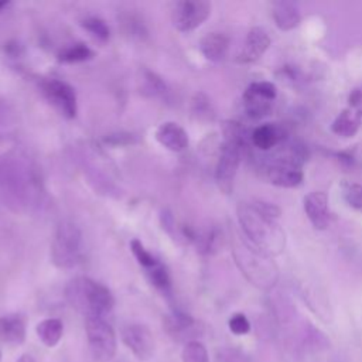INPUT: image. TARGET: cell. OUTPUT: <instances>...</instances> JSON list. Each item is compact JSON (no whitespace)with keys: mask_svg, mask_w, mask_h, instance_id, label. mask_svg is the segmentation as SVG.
I'll list each match as a JSON object with an SVG mask.
<instances>
[{"mask_svg":"<svg viewBox=\"0 0 362 362\" xmlns=\"http://www.w3.org/2000/svg\"><path fill=\"white\" fill-rule=\"evenodd\" d=\"M280 209L270 204L257 201L255 204H242L238 208V218L246 236L263 252L281 249L283 233L276 223Z\"/></svg>","mask_w":362,"mask_h":362,"instance_id":"6da1fadb","label":"cell"},{"mask_svg":"<svg viewBox=\"0 0 362 362\" xmlns=\"http://www.w3.org/2000/svg\"><path fill=\"white\" fill-rule=\"evenodd\" d=\"M34 177L18 157H0V197L13 211L24 209L33 195Z\"/></svg>","mask_w":362,"mask_h":362,"instance_id":"7a4b0ae2","label":"cell"},{"mask_svg":"<svg viewBox=\"0 0 362 362\" xmlns=\"http://www.w3.org/2000/svg\"><path fill=\"white\" fill-rule=\"evenodd\" d=\"M65 298L69 305L82 313L85 318H105L115 305L110 290L89 277L72 279L65 287Z\"/></svg>","mask_w":362,"mask_h":362,"instance_id":"3957f363","label":"cell"},{"mask_svg":"<svg viewBox=\"0 0 362 362\" xmlns=\"http://www.w3.org/2000/svg\"><path fill=\"white\" fill-rule=\"evenodd\" d=\"M82 233L71 221H62L55 230L51 243L52 263L59 269H72L81 259Z\"/></svg>","mask_w":362,"mask_h":362,"instance_id":"277c9868","label":"cell"},{"mask_svg":"<svg viewBox=\"0 0 362 362\" xmlns=\"http://www.w3.org/2000/svg\"><path fill=\"white\" fill-rule=\"evenodd\" d=\"M85 331L92 356L99 362H110L116 355V334L106 318H85Z\"/></svg>","mask_w":362,"mask_h":362,"instance_id":"5b68a950","label":"cell"},{"mask_svg":"<svg viewBox=\"0 0 362 362\" xmlns=\"http://www.w3.org/2000/svg\"><path fill=\"white\" fill-rule=\"evenodd\" d=\"M240 153L242 141L225 140L221 146V153L215 168V180L219 189L225 194H229L233 188V181L240 163Z\"/></svg>","mask_w":362,"mask_h":362,"instance_id":"8992f818","label":"cell"},{"mask_svg":"<svg viewBox=\"0 0 362 362\" xmlns=\"http://www.w3.org/2000/svg\"><path fill=\"white\" fill-rule=\"evenodd\" d=\"M211 14V3L205 0L177 1L171 10L173 25L180 31H191L199 27Z\"/></svg>","mask_w":362,"mask_h":362,"instance_id":"52a82bcc","label":"cell"},{"mask_svg":"<svg viewBox=\"0 0 362 362\" xmlns=\"http://www.w3.org/2000/svg\"><path fill=\"white\" fill-rule=\"evenodd\" d=\"M45 99L65 117L72 119L76 115V95L74 88L59 79H44L40 83Z\"/></svg>","mask_w":362,"mask_h":362,"instance_id":"ba28073f","label":"cell"},{"mask_svg":"<svg viewBox=\"0 0 362 362\" xmlns=\"http://www.w3.org/2000/svg\"><path fill=\"white\" fill-rule=\"evenodd\" d=\"M122 341L139 361H148L156 352L151 331L143 324H130L122 329Z\"/></svg>","mask_w":362,"mask_h":362,"instance_id":"9c48e42d","label":"cell"},{"mask_svg":"<svg viewBox=\"0 0 362 362\" xmlns=\"http://www.w3.org/2000/svg\"><path fill=\"white\" fill-rule=\"evenodd\" d=\"M267 177L273 185L293 188L301 184L304 174L301 164L287 156L272 163V165L267 168Z\"/></svg>","mask_w":362,"mask_h":362,"instance_id":"30bf717a","label":"cell"},{"mask_svg":"<svg viewBox=\"0 0 362 362\" xmlns=\"http://www.w3.org/2000/svg\"><path fill=\"white\" fill-rule=\"evenodd\" d=\"M164 328L171 338L178 342H191L197 341L195 337L198 334L197 321L187 313L174 310L170 315L164 318Z\"/></svg>","mask_w":362,"mask_h":362,"instance_id":"8fae6325","label":"cell"},{"mask_svg":"<svg viewBox=\"0 0 362 362\" xmlns=\"http://www.w3.org/2000/svg\"><path fill=\"white\" fill-rule=\"evenodd\" d=\"M304 211L315 229H325L329 223L328 197L322 191H313L304 197Z\"/></svg>","mask_w":362,"mask_h":362,"instance_id":"7c38bea8","label":"cell"},{"mask_svg":"<svg viewBox=\"0 0 362 362\" xmlns=\"http://www.w3.org/2000/svg\"><path fill=\"white\" fill-rule=\"evenodd\" d=\"M270 45V37L269 34L260 28V27H253L243 42V48L238 57L239 62H255L257 61L269 48Z\"/></svg>","mask_w":362,"mask_h":362,"instance_id":"4fadbf2b","label":"cell"},{"mask_svg":"<svg viewBox=\"0 0 362 362\" xmlns=\"http://www.w3.org/2000/svg\"><path fill=\"white\" fill-rule=\"evenodd\" d=\"M156 139L163 147L174 153L182 151L188 146L187 132L174 122L161 123L156 130Z\"/></svg>","mask_w":362,"mask_h":362,"instance_id":"5bb4252c","label":"cell"},{"mask_svg":"<svg viewBox=\"0 0 362 362\" xmlns=\"http://www.w3.org/2000/svg\"><path fill=\"white\" fill-rule=\"evenodd\" d=\"M229 48V37L221 31H212L204 35L199 41L202 55L209 61H221L225 58Z\"/></svg>","mask_w":362,"mask_h":362,"instance_id":"9a60e30c","label":"cell"},{"mask_svg":"<svg viewBox=\"0 0 362 362\" xmlns=\"http://www.w3.org/2000/svg\"><path fill=\"white\" fill-rule=\"evenodd\" d=\"M272 16H273L274 24L283 31L296 28L301 21V14L297 4L291 1H284V0L273 3Z\"/></svg>","mask_w":362,"mask_h":362,"instance_id":"2e32d148","label":"cell"},{"mask_svg":"<svg viewBox=\"0 0 362 362\" xmlns=\"http://www.w3.org/2000/svg\"><path fill=\"white\" fill-rule=\"evenodd\" d=\"M25 339V322L20 315L0 317V342L21 345Z\"/></svg>","mask_w":362,"mask_h":362,"instance_id":"e0dca14e","label":"cell"},{"mask_svg":"<svg viewBox=\"0 0 362 362\" xmlns=\"http://www.w3.org/2000/svg\"><path fill=\"white\" fill-rule=\"evenodd\" d=\"M362 113L358 109L349 107L342 110L331 124V130L341 137H352L361 126Z\"/></svg>","mask_w":362,"mask_h":362,"instance_id":"ac0fdd59","label":"cell"},{"mask_svg":"<svg viewBox=\"0 0 362 362\" xmlns=\"http://www.w3.org/2000/svg\"><path fill=\"white\" fill-rule=\"evenodd\" d=\"M283 139V129L276 123L257 126L252 133V143L260 150H270Z\"/></svg>","mask_w":362,"mask_h":362,"instance_id":"d6986e66","label":"cell"},{"mask_svg":"<svg viewBox=\"0 0 362 362\" xmlns=\"http://www.w3.org/2000/svg\"><path fill=\"white\" fill-rule=\"evenodd\" d=\"M35 332L45 346L52 348L62 338L64 324L59 318H45L37 324Z\"/></svg>","mask_w":362,"mask_h":362,"instance_id":"ffe728a7","label":"cell"},{"mask_svg":"<svg viewBox=\"0 0 362 362\" xmlns=\"http://www.w3.org/2000/svg\"><path fill=\"white\" fill-rule=\"evenodd\" d=\"M272 103H273V100L263 98L262 95L252 90L249 86L246 88L245 93H243L245 110H246L247 116H250L252 119H262L263 116L269 115V112L272 109Z\"/></svg>","mask_w":362,"mask_h":362,"instance_id":"44dd1931","label":"cell"},{"mask_svg":"<svg viewBox=\"0 0 362 362\" xmlns=\"http://www.w3.org/2000/svg\"><path fill=\"white\" fill-rule=\"evenodd\" d=\"M140 92L148 98H163L167 93V86L157 74L143 69L140 78Z\"/></svg>","mask_w":362,"mask_h":362,"instance_id":"7402d4cb","label":"cell"},{"mask_svg":"<svg viewBox=\"0 0 362 362\" xmlns=\"http://www.w3.org/2000/svg\"><path fill=\"white\" fill-rule=\"evenodd\" d=\"M93 57V51L86 47L85 44L82 42H76V44H72L66 48H64L59 54H58V59L61 62H82V61H86V59H90Z\"/></svg>","mask_w":362,"mask_h":362,"instance_id":"603a6c76","label":"cell"},{"mask_svg":"<svg viewBox=\"0 0 362 362\" xmlns=\"http://www.w3.org/2000/svg\"><path fill=\"white\" fill-rule=\"evenodd\" d=\"M181 361L182 362H209L208 351L205 345L199 341H191L184 344L181 351Z\"/></svg>","mask_w":362,"mask_h":362,"instance_id":"cb8c5ba5","label":"cell"},{"mask_svg":"<svg viewBox=\"0 0 362 362\" xmlns=\"http://www.w3.org/2000/svg\"><path fill=\"white\" fill-rule=\"evenodd\" d=\"M146 272H147V277H148L150 283L157 290H160L163 294H168L170 293V290H171L170 276H168L167 269L161 263L156 264L154 267H151V269H148Z\"/></svg>","mask_w":362,"mask_h":362,"instance_id":"d4e9b609","label":"cell"},{"mask_svg":"<svg viewBox=\"0 0 362 362\" xmlns=\"http://www.w3.org/2000/svg\"><path fill=\"white\" fill-rule=\"evenodd\" d=\"M130 250L133 253V256L136 257V260L139 262V264L141 267H144L146 270L154 267L156 264H158L160 262L143 246V243L139 239H132L130 240Z\"/></svg>","mask_w":362,"mask_h":362,"instance_id":"484cf974","label":"cell"},{"mask_svg":"<svg viewBox=\"0 0 362 362\" xmlns=\"http://www.w3.org/2000/svg\"><path fill=\"white\" fill-rule=\"evenodd\" d=\"M81 25H82L90 35H93L95 38H98V40H100V41H106V40L109 38V35H110V31H109L107 24H106L103 20L98 18V17H88V18L82 20Z\"/></svg>","mask_w":362,"mask_h":362,"instance_id":"4316f807","label":"cell"},{"mask_svg":"<svg viewBox=\"0 0 362 362\" xmlns=\"http://www.w3.org/2000/svg\"><path fill=\"white\" fill-rule=\"evenodd\" d=\"M192 113L199 120H212L214 116H215L211 100L204 93H198L194 98V100H192Z\"/></svg>","mask_w":362,"mask_h":362,"instance_id":"83f0119b","label":"cell"},{"mask_svg":"<svg viewBox=\"0 0 362 362\" xmlns=\"http://www.w3.org/2000/svg\"><path fill=\"white\" fill-rule=\"evenodd\" d=\"M228 327H229L230 332L235 335H245L250 331V322H249L247 317L242 313L233 314L228 321Z\"/></svg>","mask_w":362,"mask_h":362,"instance_id":"f1b7e54d","label":"cell"},{"mask_svg":"<svg viewBox=\"0 0 362 362\" xmlns=\"http://www.w3.org/2000/svg\"><path fill=\"white\" fill-rule=\"evenodd\" d=\"M346 202L356 209H362V185L361 184H351L346 187L345 192Z\"/></svg>","mask_w":362,"mask_h":362,"instance_id":"f546056e","label":"cell"},{"mask_svg":"<svg viewBox=\"0 0 362 362\" xmlns=\"http://www.w3.org/2000/svg\"><path fill=\"white\" fill-rule=\"evenodd\" d=\"M249 88L252 90H255L256 93L262 95L263 98L269 99V100H274L276 95H277V89L274 86V83L269 82V81H259V82H253L249 85Z\"/></svg>","mask_w":362,"mask_h":362,"instance_id":"4dcf8cb0","label":"cell"},{"mask_svg":"<svg viewBox=\"0 0 362 362\" xmlns=\"http://www.w3.org/2000/svg\"><path fill=\"white\" fill-rule=\"evenodd\" d=\"M8 126H11V115L7 112V107L0 103V139L3 137L1 134Z\"/></svg>","mask_w":362,"mask_h":362,"instance_id":"1f68e13d","label":"cell"},{"mask_svg":"<svg viewBox=\"0 0 362 362\" xmlns=\"http://www.w3.org/2000/svg\"><path fill=\"white\" fill-rule=\"evenodd\" d=\"M349 105L354 109H358L362 105V90L361 89L352 90V93L349 95Z\"/></svg>","mask_w":362,"mask_h":362,"instance_id":"d6a6232c","label":"cell"},{"mask_svg":"<svg viewBox=\"0 0 362 362\" xmlns=\"http://www.w3.org/2000/svg\"><path fill=\"white\" fill-rule=\"evenodd\" d=\"M16 362H35V361L30 354H23Z\"/></svg>","mask_w":362,"mask_h":362,"instance_id":"836d02e7","label":"cell"},{"mask_svg":"<svg viewBox=\"0 0 362 362\" xmlns=\"http://www.w3.org/2000/svg\"><path fill=\"white\" fill-rule=\"evenodd\" d=\"M7 4H8V1H6V0H0V11H1Z\"/></svg>","mask_w":362,"mask_h":362,"instance_id":"e575fe53","label":"cell"},{"mask_svg":"<svg viewBox=\"0 0 362 362\" xmlns=\"http://www.w3.org/2000/svg\"><path fill=\"white\" fill-rule=\"evenodd\" d=\"M0 361H1V352H0Z\"/></svg>","mask_w":362,"mask_h":362,"instance_id":"d590c367","label":"cell"}]
</instances>
